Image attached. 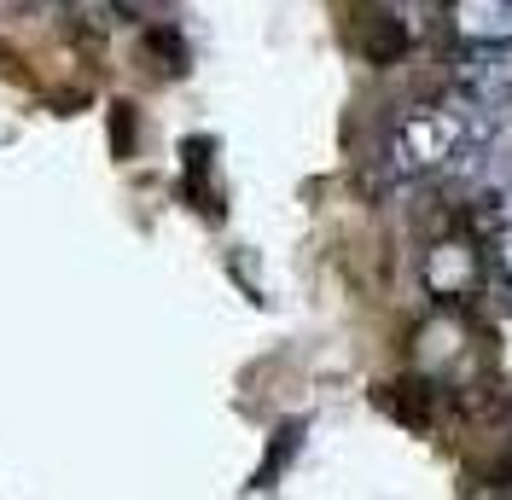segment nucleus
<instances>
[{"label":"nucleus","mask_w":512,"mask_h":500,"mask_svg":"<svg viewBox=\"0 0 512 500\" xmlns=\"http://www.w3.org/2000/svg\"><path fill=\"white\" fill-rule=\"evenodd\" d=\"M425 291L443 303V309H466L489 291V250L478 239H437L425 250Z\"/></svg>","instance_id":"f257e3e1"},{"label":"nucleus","mask_w":512,"mask_h":500,"mask_svg":"<svg viewBox=\"0 0 512 500\" xmlns=\"http://www.w3.org/2000/svg\"><path fill=\"white\" fill-rule=\"evenodd\" d=\"M448 24L472 47H512V0H448Z\"/></svg>","instance_id":"f03ea898"},{"label":"nucleus","mask_w":512,"mask_h":500,"mask_svg":"<svg viewBox=\"0 0 512 500\" xmlns=\"http://www.w3.org/2000/svg\"><path fill=\"white\" fill-rule=\"evenodd\" d=\"M111 6H117L123 18H152V12H158L163 0H111Z\"/></svg>","instance_id":"7ed1b4c3"}]
</instances>
